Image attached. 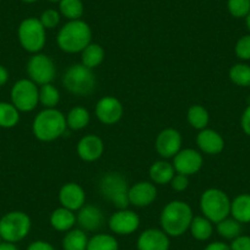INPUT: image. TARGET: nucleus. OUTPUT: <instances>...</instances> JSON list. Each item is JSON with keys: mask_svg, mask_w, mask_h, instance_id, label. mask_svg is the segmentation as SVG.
Returning <instances> with one entry per match:
<instances>
[{"mask_svg": "<svg viewBox=\"0 0 250 250\" xmlns=\"http://www.w3.org/2000/svg\"><path fill=\"white\" fill-rule=\"evenodd\" d=\"M76 222L79 223L81 229L86 232H95L98 230L104 223V216H103L102 210L97 206L93 205H83L80 210L78 211L76 216Z\"/></svg>", "mask_w": 250, "mask_h": 250, "instance_id": "obj_18", "label": "nucleus"}, {"mask_svg": "<svg viewBox=\"0 0 250 250\" xmlns=\"http://www.w3.org/2000/svg\"><path fill=\"white\" fill-rule=\"evenodd\" d=\"M90 113L83 107H74L66 115V125L71 130H83L90 123Z\"/></svg>", "mask_w": 250, "mask_h": 250, "instance_id": "obj_28", "label": "nucleus"}, {"mask_svg": "<svg viewBox=\"0 0 250 250\" xmlns=\"http://www.w3.org/2000/svg\"><path fill=\"white\" fill-rule=\"evenodd\" d=\"M230 215L240 223L250 222V194H240L230 203Z\"/></svg>", "mask_w": 250, "mask_h": 250, "instance_id": "obj_23", "label": "nucleus"}, {"mask_svg": "<svg viewBox=\"0 0 250 250\" xmlns=\"http://www.w3.org/2000/svg\"><path fill=\"white\" fill-rule=\"evenodd\" d=\"M20 122V110L11 102H0V128H15Z\"/></svg>", "mask_w": 250, "mask_h": 250, "instance_id": "obj_26", "label": "nucleus"}, {"mask_svg": "<svg viewBox=\"0 0 250 250\" xmlns=\"http://www.w3.org/2000/svg\"><path fill=\"white\" fill-rule=\"evenodd\" d=\"M188 122L190 124L191 128L196 129V130H203L206 129L208 125V112L205 107L200 104H194L188 109Z\"/></svg>", "mask_w": 250, "mask_h": 250, "instance_id": "obj_29", "label": "nucleus"}, {"mask_svg": "<svg viewBox=\"0 0 250 250\" xmlns=\"http://www.w3.org/2000/svg\"><path fill=\"white\" fill-rule=\"evenodd\" d=\"M50 3H60V1H62V0H49Z\"/></svg>", "mask_w": 250, "mask_h": 250, "instance_id": "obj_47", "label": "nucleus"}, {"mask_svg": "<svg viewBox=\"0 0 250 250\" xmlns=\"http://www.w3.org/2000/svg\"><path fill=\"white\" fill-rule=\"evenodd\" d=\"M204 158L199 151L194 148L180 150L173 157V167L175 172L184 175H194L203 168Z\"/></svg>", "mask_w": 250, "mask_h": 250, "instance_id": "obj_12", "label": "nucleus"}, {"mask_svg": "<svg viewBox=\"0 0 250 250\" xmlns=\"http://www.w3.org/2000/svg\"><path fill=\"white\" fill-rule=\"evenodd\" d=\"M182 135L177 129L167 128L156 138L155 147L162 158H173L182 150Z\"/></svg>", "mask_w": 250, "mask_h": 250, "instance_id": "obj_14", "label": "nucleus"}, {"mask_svg": "<svg viewBox=\"0 0 250 250\" xmlns=\"http://www.w3.org/2000/svg\"><path fill=\"white\" fill-rule=\"evenodd\" d=\"M95 113L97 119L102 124L113 125L117 124L122 119L124 108H123L122 102L118 98L112 97V96H105L97 102Z\"/></svg>", "mask_w": 250, "mask_h": 250, "instance_id": "obj_13", "label": "nucleus"}, {"mask_svg": "<svg viewBox=\"0 0 250 250\" xmlns=\"http://www.w3.org/2000/svg\"><path fill=\"white\" fill-rule=\"evenodd\" d=\"M193 218V210L189 204L182 200H173L163 208L160 222L166 234L180 237L189 229Z\"/></svg>", "mask_w": 250, "mask_h": 250, "instance_id": "obj_1", "label": "nucleus"}, {"mask_svg": "<svg viewBox=\"0 0 250 250\" xmlns=\"http://www.w3.org/2000/svg\"><path fill=\"white\" fill-rule=\"evenodd\" d=\"M88 238L83 229H70L66 232L62 239L64 250H86L87 249Z\"/></svg>", "mask_w": 250, "mask_h": 250, "instance_id": "obj_25", "label": "nucleus"}, {"mask_svg": "<svg viewBox=\"0 0 250 250\" xmlns=\"http://www.w3.org/2000/svg\"><path fill=\"white\" fill-rule=\"evenodd\" d=\"M23 3H35V1H37V0H22Z\"/></svg>", "mask_w": 250, "mask_h": 250, "instance_id": "obj_46", "label": "nucleus"}, {"mask_svg": "<svg viewBox=\"0 0 250 250\" xmlns=\"http://www.w3.org/2000/svg\"><path fill=\"white\" fill-rule=\"evenodd\" d=\"M196 144L201 152L208 155H218L225 148V140L217 131L212 129H203L198 134Z\"/></svg>", "mask_w": 250, "mask_h": 250, "instance_id": "obj_20", "label": "nucleus"}, {"mask_svg": "<svg viewBox=\"0 0 250 250\" xmlns=\"http://www.w3.org/2000/svg\"><path fill=\"white\" fill-rule=\"evenodd\" d=\"M60 101V93L52 83L42 85L40 88V103L44 108H55Z\"/></svg>", "mask_w": 250, "mask_h": 250, "instance_id": "obj_34", "label": "nucleus"}, {"mask_svg": "<svg viewBox=\"0 0 250 250\" xmlns=\"http://www.w3.org/2000/svg\"><path fill=\"white\" fill-rule=\"evenodd\" d=\"M234 52L239 59L250 60V35H245L238 40Z\"/></svg>", "mask_w": 250, "mask_h": 250, "instance_id": "obj_37", "label": "nucleus"}, {"mask_svg": "<svg viewBox=\"0 0 250 250\" xmlns=\"http://www.w3.org/2000/svg\"><path fill=\"white\" fill-rule=\"evenodd\" d=\"M31 218L22 211H10L0 218V238L3 242H21L31 230Z\"/></svg>", "mask_w": 250, "mask_h": 250, "instance_id": "obj_7", "label": "nucleus"}, {"mask_svg": "<svg viewBox=\"0 0 250 250\" xmlns=\"http://www.w3.org/2000/svg\"><path fill=\"white\" fill-rule=\"evenodd\" d=\"M108 226L113 233L119 235H129L138 230L140 217L138 213L128 208H118L108 220Z\"/></svg>", "mask_w": 250, "mask_h": 250, "instance_id": "obj_11", "label": "nucleus"}, {"mask_svg": "<svg viewBox=\"0 0 250 250\" xmlns=\"http://www.w3.org/2000/svg\"><path fill=\"white\" fill-rule=\"evenodd\" d=\"M230 203L227 194L217 188H210L200 196V210L212 223H218L230 215Z\"/></svg>", "mask_w": 250, "mask_h": 250, "instance_id": "obj_6", "label": "nucleus"}, {"mask_svg": "<svg viewBox=\"0 0 250 250\" xmlns=\"http://www.w3.org/2000/svg\"><path fill=\"white\" fill-rule=\"evenodd\" d=\"M26 70H27L28 79L40 86L52 83L57 74L55 64L52 58L42 53H36L30 58L26 65Z\"/></svg>", "mask_w": 250, "mask_h": 250, "instance_id": "obj_10", "label": "nucleus"}, {"mask_svg": "<svg viewBox=\"0 0 250 250\" xmlns=\"http://www.w3.org/2000/svg\"><path fill=\"white\" fill-rule=\"evenodd\" d=\"M129 204L136 208L150 206L157 198V188L152 182H139L129 188Z\"/></svg>", "mask_w": 250, "mask_h": 250, "instance_id": "obj_15", "label": "nucleus"}, {"mask_svg": "<svg viewBox=\"0 0 250 250\" xmlns=\"http://www.w3.org/2000/svg\"><path fill=\"white\" fill-rule=\"evenodd\" d=\"M9 81V71L6 70L5 66L0 65V87L5 85Z\"/></svg>", "mask_w": 250, "mask_h": 250, "instance_id": "obj_43", "label": "nucleus"}, {"mask_svg": "<svg viewBox=\"0 0 250 250\" xmlns=\"http://www.w3.org/2000/svg\"><path fill=\"white\" fill-rule=\"evenodd\" d=\"M227 8L233 18H247L250 13V0H228Z\"/></svg>", "mask_w": 250, "mask_h": 250, "instance_id": "obj_35", "label": "nucleus"}, {"mask_svg": "<svg viewBox=\"0 0 250 250\" xmlns=\"http://www.w3.org/2000/svg\"><path fill=\"white\" fill-rule=\"evenodd\" d=\"M92 40V31L88 23L83 20H73L66 22L59 30L57 43L62 52L69 54L81 53Z\"/></svg>", "mask_w": 250, "mask_h": 250, "instance_id": "obj_3", "label": "nucleus"}, {"mask_svg": "<svg viewBox=\"0 0 250 250\" xmlns=\"http://www.w3.org/2000/svg\"><path fill=\"white\" fill-rule=\"evenodd\" d=\"M230 81L240 87H249L250 86V65L238 62L229 69Z\"/></svg>", "mask_w": 250, "mask_h": 250, "instance_id": "obj_32", "label": "nucleus"}, {"mask_svg": "<svg viewBox=\"0 0 250 250\" xmlns=\"http://www.w3.org/2000/svg\"><path fill=\"white\" fill-rule=\"evenodd\" d=\"M66 128V115L57 108H44L36 115L32 123L33 135L44 143L59 139L65 133Z\"/></svg>", "mask_w": 250, "mask_h": 250, "instance_id": "obj_2", "label": "nucleus"}, {"mask_svg": "<svg viewBox=\"0 0 250 250\" xmlns=\"http://www.w3.org/2000/svg\"><path fill=\"white\" fill-rule=\"evenodd\" d=\"M11 103L20 112H32L40 103V88L30 79H21L11 88Z\"/></svg>", "mask_w": 250, "mask_h": 250, "instance_id": "obj_9", "label": "nucleus"}, {"mask_svg": "<svg viewBox=\"0 0 250 250\" xmlns=\"http://www.w3.org/2000/svg\"><path fill=\"white\" fill-rule=\"evenodd\" d=\"M240 125L242 129L248 136H250V104L245 108V110L242 114V119H240Z\"/></svg>", "mask_w": 250, "mask_h": 250, "instance_id": "obj_40", "label": "nucleus"}, {"mask_svg": "<svg viewBox=\"0 0 250 250\" xmlns=\"http://www.w3.org/2000/svg\"><path fill=\"white\" fill-rule=\"evenodd\" d=\"M148 174H150V178L153 184L166 185L169 184L172 178L174 177L175 169L173 165H170L167 161L162 160L151 165Z\"/></svg>", "mask_w": 250, "mask_h": 250, "instance_id": "obj_22", "label": "nucleus"}, {"mask_svg": "<svg viewBox=\"0 0 250 250\" xmlns=\"http://www.w3.org/2000/svg\"><path fill=\"white\" fill-rule=\"evenodd\" d=\"M27 250H55L54 247L52 244H49L48 242L44 240H37V242H33L28 245Z\"/></svg>", "mask_w": 250, "mask_h": 250, "instance_id": "obj_41", "label": "nucleus"}, {"mask_svg": "<svg viewBox=\"0 0 250 250\" xmlns=\"http://www.w3.org/2000/svg\"><path fill=\"white\" fill-rule=\"evenodd\" d=\"M170 187H172L173 190L175 191H184L187 190V188L189 187V177L184 174H180L177 173L174 174V177L170 180Z\"/></svg>", "mask_w": 250, "mask_h": 250, "instance_id": "obj_38", "label": "nucleus"}, {"mask_svg": "<svg viewBox=\"0 0 250 250\" xmlns=\"http://www.w3.org/2000/svg\"><path fill=\"white\" fill-rule=\"evenodd\" d=\"M0 250H19V248L16 247L15 244L13 243H8V242H0Z\"/></svg>", "mask_w": 250, "mask_h": 250, "instance_id": "obj_44", "label": "nucleus"}, {"mask_svg": "<svg viewBox=\"0 0 250 250\" xmlns=\"http://www.w3.org/2000/svg\"><path fill=\"white\" fill-rule=\"evenodd\" d=\"M217 232L221 237L226 238V239H234L240 235L242 226H240V222H238L233 217H227L217 223Z\"/></svg>", "mask_w": 250, "mask_h": 250, "instance_id": "obj_33", "label": "nucleus"}, {"mask_svg": "<svg viewBox=\"0 0 250 250\" xmlns=\"http://www.w3.org/2000/svg\"><path fill=\"white\" fill-rule=\"evenodd\" d=\"M76 151H78L79 157L83 161L95 162L102 157L103 151H104V144L100 136L90 134V135H85L80 139Z\"/></svg>", "mask_w": 250, "mask_h": 250, "instance_id": "obj_17", "label": "nucleus"}, {"mask_svg": "<svg viewBox=\"0 0 250 250\" xmlns=\"http://www.w3.org/2000/svg\"><path fill=\"white\" fill-rule=\"evenodd\" d=\"M139 250H168L169 238L162 229L148 228L144 230L138 239Z\"/></svg>", "mask_w": 250, "mask_h": 250, "instance_id": "obj_19", "label": "nucleus"}, {"mask_svg": "<svg viewBox=\"0 0 250 250\" xmlns=\"http://www.w3.org/2000/svg\"><path fill=\"white\" fill-rule=\"evenodd\" d=\"M204 250H230V247L222 242H213L208 244Z\"/></svg>", "mask_w": 250, "mask_h": 250, "instance_id": "obj_42", "label": "nucleus"}, {"mask_svg": "<svg viewBox=\"0 0 250 250\" xmlns=\"http://www.w3.org/2000/svg\"><path fill=\"white\" fill-rule=\"evenodd\" d=\"M18 38L21 47L32 54L40 53L47 42L44 26L40 19L36 18H27L21 21L18 28Z\"/></svg>", "mask_w": 250, "mask_h": 250, "instance_id": "obj_8", "label": "nucleus"}, {"mask_svg": "<svg viewBox=\"0 0 250 250\" xmlns=\"http://www.w3.org/2000/svg\"><path fill=\"white\" fill-rule=\"evenodd\" d=\"M230 250H250V237L239 235L234 238L230 244Z\"/></svg>", "mask_w": 250, "mask_h": 250, "instance_id": "obj_39", "label": "nucleus"}, {"mask_svg": "<svg viewBox=\"0 0 250 250\" xmlns=\"http://www.w3.org/2000/svg\"><path fill=\"white\" fill-rule=\"evenodd\" d=\"M119 244L115 237L105 233L93 235L91 239H88L87 249L86 250H118Z\"/></svg>", "mask_w": 250, "mask_h": 250, "instance_id": "obj_30", "label": "nucleus"}, {"mask_svg": "<svg viewBox=\"0 0 250 250\" xmlns=\"http://www.w3.org/2000/svg\"><path fill=\"white\" fill-rule=\"evenodd\" d=\"M104 49L98 43L91 42L85 49L81 52V64L90 69H96L104 60Z\"/></svg>", "mask_w": 250, "mask_h": 250, "instance_id": "obj_24", "label": "nucleus"}, {"mask_svg": "<svg viewBox=\"0 0 250 250\" xmlns=\"http://www.w3.org/2000/svg\"><path fill=\"white\" fill-rule=\"evenodd\" d=\"M76 223V215L74 211L65 208H55L50 215V226L59 232H68L73 229Z\"/></svg>", "mask_w": 250, "mask_h": 250, "instance_id": "obj_21", "label": "nucleus"}, {"mask_svg": "<svg viewBox=\"0 0 250 250\" xmlns=\"http://www.w3.org/2000/svg\"><path fill=\"white\" fill-rule=\"evenodd\" d=\"M247 27H248V30L250 31V13H249V15L247 16Z\"/></svg>", "mask_w": 250, "mask_h": 250, "instance_id": "obj_45", "label": "nucleus"}, {"mask_svg": "<svg viewBox=\"0 0 250 250\" xmlns=\"http://www.w3.org/2000/svg\"><path fill=\"white\" fill-rule=\"evenodd\" d=\"M62 83L69 92L83 97V96L91 95L95 91L97 79L92 69L83 64H74L64 73Z\"/></svg>", "mask_w": 250, "mask_h": 250, "instance_id": "obj_4", "label": "nucleus"}, {"mask_svg": "<svg viewBox=\"0 0 250 250\" xmlns=\"http://www.w3.org/2000/svg\"><path fill=\"white\" fill-rule=\"evenodd\" d=\"M0 242H1V238H0Z\"/></svg>", "mask_w": 250, "mask_h": 250, "instance_id": "obj_48", "label": "nucleus"}, {"mask_svg": "<svg viewBox=\"0 0 250 250\" xmlns=\"http://www.w3.org/2000/svg\"><path fill=\"white\" fill-rule=\"evenodd\" d=\"M98 187L103 198L117 208H128V205H130L128 182L120 173L108 172L103 174Z\"/></svg>", "mask_w": 250, "mask_h": 250, "instance_id": "obj_5", "label": "nucleus"}, {"mask_svg": "<svg viewBox=\"0 0 250 250\" xmlns=\"http://www.w3.org/2000/svg\"><path fill=\"white\" fill-rule=\"evenodd\" d=\"M40 21L44 26L45 30H53V28H55L59 25L60 14L57 10H54V9H48V10L43 11Z\"/></svg>", "mask_w": 250, "mask_h": 250, "instance_id": "obj_36", "label": "nucleus"}, {"mask_svg": "<svg viewBox=\"0 0 250 250\" xmlns=\"http://www.w3.org/2000/svg\"><path fill=\"white\" fill-rule=\"evenodd\" d=\"M59 10L69 21L81 20V16L83 15V4L81 0H62L59 3Z\"/></svg>", "mask_w": 250, "mask_h": 250, "instance_id": "obj_31", "label": "nucleus"}, {"mask_svg": "<svg viewBox=\"0 0 250 250\" xmlns=\"http://www.w3.org/2000/svg\"><path fill=\"white\" fill-rule=\"evenodd\" d=\"M191 235L198 240H208L210 239L213 233V226L208 218L205 216H195L190 223Z\"/></svg>", "mask_w": 250, "mask_h": 250, "instance_id": "obj_27", "label": "nucleus"}, {"mask_svg": "<svg viewBox=\"0 0 250 250\" xmlns=\"http://www.w3.org/2000/svg\"><path fill=\"white\" fill-rule=\"evenodd\" d=\"M59 201L62 208L71 211H79L86 203V193L81 185L66 183L59 190Z\"/></svg>", "mask_w": 250, "mask_h": 250, "instance_id": "obj_16", "label": "nucleus"}]
</instances>
